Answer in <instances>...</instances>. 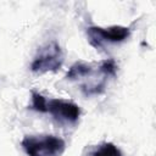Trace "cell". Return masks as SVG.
<instances>
[{
  "instance_id": "1",
  "label": "cell",
  "mask_w": 156,
  "mask_h": 156,
  "mask_svg": "<svg viewBox=\"0 0 156 156\" xmlns=\"http://www.w3.org/2000/svg\"><path fill=\"white\" fill-rule=\"evenodd\" d=\"M21 145L27 156H61L66 150L63 139L55 135H26Z\"/></svg>"
},
{
  "instance_id": "2",
  "label": "cell",
  "mask_w": 156,
  "mask_h": 156,
  "mask_svg": "<svg viewBox=\"0 0 156 156\" xmlns=\"http://www.w3.org/2000/svg\"><path fill=\"white\" fill-rule=\"evenodd\" d=\"M62 63L63 54L61 46L56 41H50L38 50V54L30 65V71L38 74L57 72L62 67Z\"/></svg>"
},
{
  "instance_id": "3",
  "label": "cell",
  "mask_w": 156,
  "mask_h": 156,
  "mask_svg": "<svg viewBox=\"0 0 156 156\" xmlns=\"http://www.w3.org/2000/svg\"><path fill=\"white\" fill-rule=\"evenodd\" d=\"M87 35L89 44L95 49H101L106 43H121L130 35V29L123 26H111L108 28L88 27Z\"/></svg>"
},
{
  "instance_id": "4",
  "label": "cell",
  "mask_w": 156,
  "mask_h": 156,
  "mask_svg": "<svg viewBox=\"0 0 156 156\" xmlns=\"http://www.w3.org/2000/svg\"><path fill=\"white\" fill-rule=\"evenodd\" d=\"M46 112L60 123H76L80 117V108L77 104L61 99L46 101Z\"/></svg>"
},
{
  "instance_id": "5",
  "label": "cell",
  "mask_w": 156,
  "mask_h": 156,
  "mask_svg": "<svg viewBox=\"0 0 156 156\" xmlns=\"http://www.w3.org/2000/svg\"><path fill=\"white\" fill-rule=\"evenodd\" d=\"M91 73H93V66L90 63L78 61L71 66V68L66 73V78L69 80H76V79L85 78Z\"/></svg>"
},
{
  "instance_id": "6",
  "label": "cell",
  "mask_w": 156,
  "mask_h": 156,
  "mask_svg": "<svg viewBox=\"0 0 156 156\" xmlns=\"http://www.w3.org/2000/svg\"><path fill=\"white\" fill-rule=\"evenodd\" d=\"M90 156H122L119 149L112 143H104L101 144Z\"/></svg>"
},
{
  "instance_id": "7",
  "label": "cell",
  "mask_w": 156,
  "mask_h": 156,
  "mask_svg": "<svg viewBox=\"0 0 156 156\" xmlns=\"http://www.w3.org/2000/svg\"><path fill=\"white\" fill-rule=\"evenodd\" d=\"M99 72L105 77H115L116 72H117V63L113 58H106L104 61L100 62L99 65Z\"/></svg>"
},
{
  "instance_id": "8",
  "label": "cell",
  "mask_w": 156,
  "mask_h": 156,
  "mask_svg": "<svg viewBox=\"0 0 156 156\" xmlns=\"http://www.w3.org/2000/svg\"><path fill=\"white\" fill-rule=\"evenodd\" d=\"M46 101L48 100L45 99V96L37 91H32V104L29 108L37 112H46Z\"/></svg>"
}]
</instances>
